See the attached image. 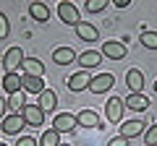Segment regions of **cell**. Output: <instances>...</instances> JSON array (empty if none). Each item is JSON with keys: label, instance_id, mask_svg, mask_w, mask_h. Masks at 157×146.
Returning <instances> with one entry per match:
<instances>
[{"label": "cell", "instance_id": "1", "mask_svg": "<svg viewBox=\"0 0 157 146\" xmlns=\"http://www.w3.org/2000/svg\"><path fill=\"white\" fill-rule=\"evenodd\" d=\"M24 50L21 47H11V50L3 55V65H6V73H18V68L24 65Z\"/></svg>", "mask_w": 157, "mask_h": 146}, {"label": "cell", "instance_id": "2", "mask_svg": "<svg viewBox=\"0 0 157 146\" xmlns=\"http://www.w3.org/2000/svg\"><path fill=\"white\" fill-rule=\"evenodd\" d=\"M52 128L58 130V133H71V130L78 128V118L71 112H60L55 115V120H52Z\"/></svg>", "mask_w": 157, "mask_h": 146}, {"label": "cell", "instance_id": "3", "mask_svg": "<svg viewBox=\"0 0 157 146\" xmlns=\"http://www.w3.org/2000/svg\"><path fill=\"white\" fill-rule=\"evenodd\" d=\"M21 118H24L26 125H34V128H39V125L45 123V112H42V107H39V104H24Z\"/></svg>", "mask_w": 157, "mask_h": 146}, {"label": "cell", "instance_id": "4", "mask_svg": "<svg viewBox=\"0 0 157 146\" xmlns=\"http://www.w3.org/2000/svg\"><path fill=\"white\" fill-rule=\"evenodd\" d=\"M123 110H126V102L121 99V97H113V99H107V104H105V115H107L110 123H121Z\"/></svg>", "mask_w": 157, "mask_h": 146}, {"label": "cell", "instance_id": "5", "mask_svg": "<svg viewBox=\"0 0 157 146\" xmlns=\"http://www.w3.org/2000/svg\"><path fill=\"white\" fill-rule=\"evenodd\" d=\"M21 89L29 91V94H42V91L47 89L45 81H42V76H29V73H21Z\"/></svg>", "mask_w": 157, "mask_h": 146}, {"label": "cell", "instance_id": "6", "mask_svg": "<svg viewBox=\"0 0 157 146\" xmlns=\"http://www.w3.org/2000/svg\"><path fill=\"white\" fill-rule=\"evenodd\" d=\"M58 16L66 24H71V26H76V24L81 21V18H78V8L73 5V3H68V0H63L60 5H58Z\"/></svg>", "mask_w": 157, "mask_h": 146}, {"label": "cell", "instance_id": "7", "mask_svg": "<svg viewBox=\"0 0 157 146\" xmlns=\"http://www.w3.org/2000/svg\"><path fill=\"white\" fill-rule=\"evenodd\" d=\"M24 118H21V112H13V115H8V118H3V133H8V136H16V133H21L24 130Z\"/></svg>", "mask_w": 157, "mask_h": 146}, {"label": "cell", "instance_id": "8", "mask_svg": "<svg viewBox=\"0 0 157 146\" xmlns=\"http://www.w3.org/2000/svg\"><path fill=\"white\" fill-rule=\"evenodd\" d=\"M102 57H110V60H123L126 57V45H121V42L110 39L102 45Z\"/></svg>", "mask_w": 157, "mask_h": 146}, {"label": "cell", "instance_id": "9", "mask_svg": "<svg viewBox=\"0 0 157 146\" xmlns=\"http://www.w3.org/2000/svg\"><path fill=\"white\" fill-rule=\"evenodd\" d=\"M113 84H115L113 73H100V76H94V78L89 81V91H94V94H102V91H107Z\"/></svg>", "mask_w": 157, "mask_h": 146}, {"label": "cell", "instance_id": "10", "mask_svg": "<svg viewBox=\"0 0 157 146\" xmlns=\"http://www.w3.org/2000/svg\"><path fill=\"white\" fill-rule=\"evenodd\" d=\"M89 81H92L89 73L78 71V73H73L71 78H68V89H71V91H84V89H89Z\"/></svg>", "mask_w": 157, "mask_h": 146}, {"label": "cell", "instance_id": "11", "mask_svg": "<svg viewBox=\"0 0 157 146\" xmlns=\"http://www.w3.org/2000/svg\"><path fill=\"white\" fill-rule=\"evenodd\" d=\"M144 128L147 125L141 123V120H126V123L121 125V136H123V138H136V136L144 133Z\"/></svg>", "mask_w": 157, "mask_h": 146}, {"label": "cell", "instance_id": "12", "mask_svg": "<svg viewBox=\"0 0 157 146\" xmlns=\"http://www.w3.org/2000/svg\"><path fill=\"white\" fill-rule=\"evenodd\" d=\"M126 84H128L131 94H141V86H144V73L136 71V68H131V71L126 73Z\"/></svg>", "mask_w": 157, "mask_h": 146}, {"label": "cell", "instance_id": "13", "mask_svg": "<svg viewBox=\"0 0 157 146\" xmlns=\"http://www.w3.org/2000/svg\"><path fill=\"white\" fill-rule=\"evenodd\" d=\"M76 34H78L84 42H97V39H100L97 26H92V24H86V21H78V24H76Z\"/></svg>", "mask_w": 157, "mask_h": 146}, {"label": "cell", "instance_id": "14", "mask_svg": "<svg viewBox=\"0 0 157 146\" xmlns=\"http://www.w3.org/2000/svg\"><path fill=\"white\" fill-rule=\"evenodd\" d=\"M29 16L34 18V21H39V24H45L47 18H50V8L42 3V0H34L32 5H29Z\"/></svg>", "mask_w": 157, "mask_h": 146}, {"label": "cell", "instance_id": "15", "mask_svg": "<svg viewBox=\"0 0 157 146\" xmlns=\"http://www.w3.org/2000/svg\"><path fill=\"white\" fill-rule=\"evenodd\" d=\"M123 102H126L128 110H134V112H144L147 107H149V99H147L144 94H128Z\"/></svg>", "mask_w": 157, "mask_h": 146}, {"label": "cell", "instance_id": "16", "mask_svg": "<svg viewBox=\"0 0 157 146\" xmlns=\"http://www.w3.org/2000/svg\"><path fill=\"white\" fill-rule=\"evenodd\" d=\"M100 60H102V52H94V50H86V52H81V55H78V65L84 68V71L100 65Z\"/></svg>", "mask_w": 157, "mask_h": 146}, {"label": "cell", "instance_id": "17", "mask_svg": "<svg viewBox=\"0 0 157 146\" xmlns=\"http://www.w3.org/2000/svg\"><path fill=\"white\" fill-rule=\"evenodd\" d=\"M52 60H55L58 65H68V63L76 60V52H73L71 47H58V50H52Z\"/></svg>", "mask_w": 157, "mask_h": 146}, {"label": "cell", "instance_id": "18", "mask_svg": "<svg viewBox=\"0 0 157 146\" xmlns=\"http://www.w3.org/2000/svg\"><path fill=\"white\" fill-rule=\"evenodd\" d=\"M3 89H6L8 94L21 91V73H6V76H3Z\"/></svg>", "mask_w": 157, "mask_h": 146}, {"label": "cell", "instance_id": "19", "mask_svg": "<svg viewBox=\"0 0 157 146\" xmlns=\"http://www.w3.org/2000/svg\"><path fill=\"white\" fill-rule=\"evenodd\" d=\"M39 107H42V112H50V110L58 107V97H55L52 89H45L42 94H39Z\"/></svg>", "mask_w": 157, "mask_h": 146}, {"label": "cell", "instance_id": "20", "mask_svg": "<svg viewBox=\"0 0 157 146\" xmlns=\"http://www.w3.org/2000/svg\"><path fill=\"white\" fill-rule=\"evenodd\" d=\"M78 125H84V128H100V115L92 112V110H84V112H78Z\"/></svg>", "mask_w": 157, "mask_h": 146}, {"label": "cell", "instance_id": "21", "mask_svg": "<svg viewBox=\"0 0 157 146\" xmlns=\"http://www.w3.org/2000/svg\"><path fill=\"white\" fill-rule=\"evenodd\" d=\"M24 73H29V76H42L45 73V65L37 60V57H24Z\"/></svg>", "mask_w": 157, "mask_h": 146}, {"label": "cell", "instance_id": "22", "mask_svg": "<svg viewBox=\"0 0 157 146\" xmlns=\"http://www.w3.org/2000/svg\"><path fill=\"white\" fill-rule=\"evenodd\" d=\"M58 130L55 128H50V130H45L42 133V138H39V146H60V141H58Z\"/></svg>", "mask_w": 157, "mask_h": 146}, {"label": "cell", "instance_id": "23", "mask_svg": "<svg viewBox=\"0 0 157 146\" xmlns=\"http://www.w3.org/2000/svg\"><path fill=\"white\" fill-rule=\"evenodd\" d=\"M24 104H26V102H24V89L8 97V107H11L13 112H21V110H24Z\"/></svg>", "mask_w": 157, "mask_h": 146}, {"label": "cell", "instance_id": "24", "mask_svg": "<svg viewBox=\"0 0 157 146\" xmlns=\"http://www.w3.org/2000/svg\"><path fill=\"white\" fill-rule=\"evenodd\" d=\"M139 39H141V45L147 50H157V31H141Z\"/></svg>", "mask_w": 157, "mask_h": 146}, {"label": "cell", "instance_id": "25", "mask_svg": "<svg viewBox=\"0 0 157 146\" xmlns=\"http://www.w3.org/2000/svg\"><path fill=\"white\" fill-rule=\"evenodd\" d=\"M107 5V0H86V11L89 13H100Z\"/></svg>", "mask_w": 157, "mask_h": 146}, {"label": "cell", "instance_id": "26", "mask_svg": "<svg viewBox=\"0 0 157 146\" xmlns=\"http://www.w3.org/2000/svg\"><path fill=\"white\" fill-rule=\"evenodd\" d=\"M144 146H157V123L152 125L149 130H147V136H144Z\"/></svg>", "mask_w": 157, "mask_h": 146}, {"label": "cell", "instance_id": "27", "mask_svg": "<svg viewBox=\"0 0 157 146\" xmlns=\"http://www.w3.org/2000/svg\"><path fill=\"white\" fill-rule=\"evenodd\" d=\"M8 31H11V26H8V18H6V13H0V39H6Z\"/></svg>", "mask_w": 157, "mask_h": 146}, {"label": "cell", "instance_id": "28", "mask_svg": "<svg viewBox=\"0 0 157 146\" xmlns=\"http://www.w3.org/2000/svg\"><path fill=\"white\" fill-rule=\"evenodd\" d=\"M107 146H128V138H123V136H115V138H110V144Z\"/></svg>", "mask_w": 157, "mask_h": 146}, {"label": "cell", "instance_id": "29", "mask_svg": "<svg viewBox=\"0 0 157 146\" xmlns=\"http://www.w3.org/2000/svg\"><path fill=\"white\" fill-rule=\"evenodd\" d=\"M16 146H37V141H34L32 136H24V138L16 141Z\"/></svg>", "mask_w": 157, "mask_h": 146}, {"label": "cell", "instance_id": "30", "mask_svg": "<svg viewBox=\"0 0 157 146\" xmlns=\"http://www.w3.org/2000/svg\"><path fill=\"white\" fill-rule=\"evenodd\" d=\"M6 107H8V102H6V99H0V120L6 118Z\"/></svg>", "mask_w": 157, "mask_h": 146}, {"label": "cell", "instance_id": "31", "mask_svg": "<svg viewBox=\"0 0 157 146\" xmlns=\"http://www.w3.org/2000/svg\"><path fill=\"white\" fill-rule=\"evenodd\" d=\"M118 8H126V5H131V0H113Z\"/></svg>", "mask_w": 157, "mask_h": 146}, {"label": "cell", "instance_id": "32", "mask_svg": "<svg viewBox=\"0 0 157 146\" xmlns=\"http://www.w3.org/2000/svg\"><path fill=\"white\" fill-rule=\"evenodd\" d=\"M155 91H157V81H155Z\"/></svg>", "mask_w": 157, "mask_h": 146}, {"label": "cell", "instance_id": "33", "mask_svg": "<svg viewBox=\"0 0 157 146\" xmlns=\"http://www.w3.org/2000/svg\"><path fill=\"white\" fill-rule=\"evenodd\" d=\"M60 146H71V144H60Z\"/></svg>", "mask_w": 157, "mask_h": 146}, {"label": "cell", "instance_id": "34", "mask_svg": "<svg viewBox=\"0 0 157 146\" xmlns=\"http://www.w3.org/2000/svg\"><path fill=\"white\" fill-rule=\"evenodd\" d=\"M0 146H6V144H0Z\"/></svg>", "mask_w": 157, "mask_h": 146}]
</instances>
